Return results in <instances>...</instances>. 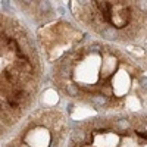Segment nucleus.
<instances>
[{
    "label": "nucleus",
    "instance_id": "3",
    "mask_svg": "<svg viewBox=\"0 0 147 147\" xmlns=\"http://www.w3.org/2000/svg\"><path fill=\"white\" fill-rule=\"evenodd\" d=\"M71 138H72L74 143H82L84 138H85V132L81 131V129H77V131H74V132H72Z\"/></svg>",
    "mask_w": 147,
    "mask_h": 147
},
{
    "label": "nucleus",
    "instance_id": "8",
    "mask_svg": "<svg viewBox=\"0 0 147 147\" xmlns=\"http://www.w3.org/2000/svg\"><path fill=\"white\" fill-rule=\"evenodd\" d=\"M138 134V137H141V138H146L147 140V131H141V132H137Z\"/></svg>",
    "mask_w": 147,
    "mask_h": 147
},
{
    "label": "nucleus",
    "instance_id": "6",
    "mask_svg": "<svg viewBox=\"0 0 147 147\" xmlns=\"http://www.w3.org/2000/svg\"><path fill=\"white\" fill-rule=\"evenodd\" d=\"M137 7L143 12H147V2H137Z\"/></svg>",
    "mask_w": 147,
    "mask_h": 147
},
{
    "label": "nucleus",
    "instance_id": "2",
    "mask_svg": "<svg viewBox=\"0 0 147 147\" xmlns=\"http://www.w3.org/2000/svg\"><path fill=\"white\" fill-rule=\"evenodd\" d=\"M106 103H107V99L105 96H94V97H91V105L96 109H100V107L106 106Z\"/></svg>",
    "mask_w": 147,
    "mask_h": 147
},
{
    "label": "nucleus",
    "instance_id": "1",
    "mask_svg": "<svg viewBox=\"0 0 147 147\" xmlns=\"http://www.w3.org/2000/svg\"><path fill=\"white\" fill-rule=\"evenodd\" d=\"M102 37L103 38H107V40H116L118 37H119V32L115 27H106L102 30Z\"/></svg>",
    "mask_w": 147,
    "mask_h": 147
},
{
    "label": "nucleus",
    "instance_id": "5",
    "mask_svg": "<svg viewBox=\"0 0 147 147\" xmlns=\"http://www.w3.org/2000/svg\"><path fill=\"white\" fill-rule=\"evenodd\" d=\"M115 127H116L118 129H127V128L129 127V121H127L125 118L118 119V121L115 122Z\"/></svg>",
    "mask_w": 147,
    "mask_h": 147
},
{
    "label": "nucleus",
    "instance_id": "4",
    "mask_svg": "<svg viewBox=\"0 0 147 147\" xmlns=\"http://www.w3.org/2000/svg\"><path fill=\"white\" fill-rule=\"evenodd\" d=\"M65 91H66V93H68V96H71V97H75V96H78V94H80L78 87H77V85H74V84H68L66 87H65Z\"/></svg>",
    "mask_w": 147,
    "mask_h": 147
},
{
    "label": "nucleus",
    "instance_id": "7",
    "mask_svg": "<svg viewBox=\"0 0 147 147\" xmlns=\"http://www.w3.org/2000/svg\"><path fill=\"white\" fill-rule=\"evenodd\" d=\"M138 84L141 85L144 90H147V77H141V78L138 80Z\"/></svg>",
    "mask_w": 147,
    "mask_h": 147
}]
</instances>
